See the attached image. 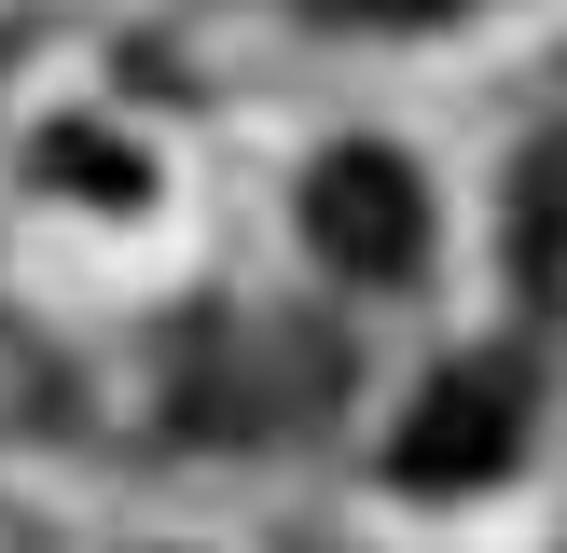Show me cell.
Returning <instances> with one entry per match:
<instances>
[{"label":"cell","mask_w":567,"mask_h":553,"mask_svg":"<svg viewBox=\"0 0 567 553\" xmlns=\"http://www.w3.org/2000/svg\"><path fill=\"white\" fill-rule=\"evenodd\" d=\"M305 236H319L347 276H415V249H430V194H415L402 153L347 138V153H319V180H305Z\"/></svg>","instance_id":"obj_1"},{"label":"cell","mask_w":567,"mask_h":553,"mask_svg":"<svg viewBox=\"0 0 567 553\" xmlns=\"http://www.w3.org/2000/svg\"><path fill=\"white\" fill-rule=\"evenodd\" d=\"M513 442H526L513 374H443L430 401H415V429H402V484H430V498L498 484V470H513Z\"/></svg>","instance_id":"obj_2"},{"label":"cell","mask_w":567,"mask_h":553,"mask_svg":"<svg viewBox=\"0 0 567 553\" xmlns=\"http://www.w3.org/2000/svg\"><path fill=\"white\" fill-rule=\"evenodd\" d=\"M55 166H70V180H83V194H111V208H125V194H138V166H125V153H111V138H55Z\"/></svg>","instance_id":"obj_3"},{"label":"cell","mask_w":567,"mask_h":553,"mask_svg":"<svg viewBox=\"0 0 567 553\" xmlns=\"http://www.w3.org/2000/svg\"><path fill=\"white\" fill-rule=\"evenodd\" d=\"M319 14H347V28H430V14H457V0H319Z\"/></svg>","instance_id":"obj_4"}]
</instances>
